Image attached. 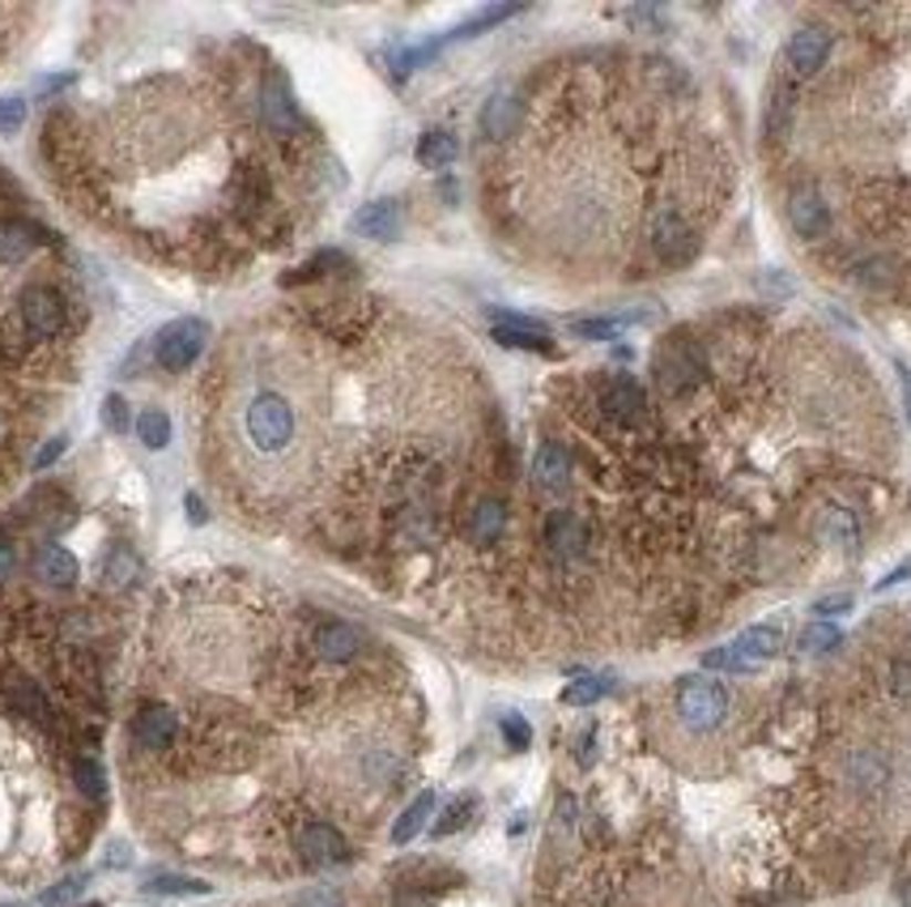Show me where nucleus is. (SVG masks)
I'll return each mask as SVG.
<instances>
[{
    "label": "nucleus",
    "mask_w": 911,
    "mask_h": 907,
    "mask_svg": "<svg viewBox=\"0 0 911 907\" xmlns=\"http://www.w3.org/2000/svg\"><path fill=\"white\" fill-rule=\"evenodd\" d=\"M677 715L691 733H716L728 715V690L707 673H691L677 682Z\"/></svg>",
    "instance_id": "f257e3e1"
},
{
    "label": "nucleus",
    "mask_w": 911,
    "mask_h": 907,
    "mask_svg": "<svg viewBox=\"0 0 911 907\" xmlns=\"http://www.w3.org/2000/svg\"><path fill=\"white\" fill-rule=\"evenodd\" d=\"M779 643H784V631L763 622V627L742 631L733 643L712 648V652L703 657V669H733V673H746V669H758L763 660H772L775 652H779Z\"/></svg>",
    "instance_id": "f03ea898"
},
{
    "label": "nucleus",
    "mask_w": 911,
    "mask_h": 907,
    "mask_svg": "<svg viewBox=\"0 0 911 907\" xmlns=\"http://www.w3.org/2000/svg\"><path fill=\"white\" fill-rule=\"evenodd\" d=\"M248 440L260 452H281L286 443L294 440V410L286 396L277 392H260L248 405Z\"/></svg>",
    "instance_id": "7ed1b4c3"
},
{
    "label": "nucleus",
    "mask_w": 911,
    "mask_h": 907,
    "mask_svg": "<svg viewBox=\"0 0 911 907\" xmlns=\"http://www.w3.org/2000/svg\"><path fill=\"white\" fill-rule=\"evenodd\" d=\"M205 337H209V324H205V320H193V316H184V320L166 324V329L158 332V341H154V350H158V367L170 371V375L188 371L196 358H200V350H205Z\"/></svg>",
    "instance_id": "20e7f679"
},
{
    "label": "nucleus",
    "mask_w": 911,
    "mask_h": 907,
    "mask_svg": "<svg viewBox=\"0 0 911 907\" xmlns=\"http://www.w3.org/2000/svg\"><path fill=\"white\" fill-rule=\"evenodd\" d=\"M652 248L661 251V260H669V265H686L694 256V248H698L694 230L686 226V218H682L673 205H661V209L652 214Z\"/></svg>",
    "instance_id": "39448f33"
},
{
    "label": "nucleus",
    "mask_w": 911,
    "mask_h": 907,
    "mask_svg": "<svg viewBox=\"0 0 911 907\" xmlns=\"http://www.w3.org/2000/svg\"><path fill=\"white\" fill-rule=\"evenodd\" d=\"M18 307H22V320H27L30 337H39V341L55 337V332L64 329V316H69V307H64V299L55 295L52 286H27Z\"/></svg>",
    "instance_id": "423d86ee"
},
{
    "label": "nucleus",
    "mask_w": 911,
    "mask_h": 907,
    "mask_svg": "<svg viewBox=\"0 0 911 907\" xmlns=\"http://www.w3.org/2000/svg\"><path fill=\"white\" fill-rule=\"evenodd\" d=\"M299 856H303L307 869H332L341 860H350V844L345 835L329 823H307L299 835Z\"/></svg>",
    "instance_id": "0eeeda50"
},
{
    "label": "nucleus",
    "mask_w": 911,
    "mask_h": 907,
    "mask_svg": "<svg viewBox=\"0 0 911 907\" xmlns=\"http://www.w3.org/2000/svg\"><path fill=\"white\" fill-rule=\"evenodd\" d=\"M495 341L507 350H537L550 354V329L541 320H528L520 311H495Z\"/></svg>",
    "instance_id": "6e6552de"
},
{
    "label": "nucleus",
    "mask_w": 911,
    "mask_h": 907,
    "mask_svg": "<svg viewBox=\"0 0 911 907\" xmlns=\"http://www.w3.org/2000/svg\"><path fill=\"white\" fill-rule=\"evenodd\" d=\"M350 226H354L359 235H366V239L392 244V239L401 235V226H405V209H401V200L384 196V200H371V205H362Z\"/></svg>",
    "instance_id": "1a4fd4ad"
},
{
    "label": "nucleus",
    "mask_w": 911,
    "mask_h": 907,
    "mask_svg": "<svg viewBox=\"0 0 911 907\" xmlns=\"http://www.w3.org/2000/svg\"><path fill=\"white\" fill-rule=\"evenodd\" d=\"M788 64L797 69V73H818L822 64H827V55H830V34L822 27H801L793 39H788Z\"/></svg>",
    "instance_id": "9d476101"
},
{
    "label": "nucleus",
    "mask_w": 911,
    "mask_h": 907,
    "mask_svg": "<svg viewBox=\"0 0 911 907\" xmlns=\"http://www.w3.org/2000/svg\"><path fill=\"white\" fill-rule=\"evenodd\" d=\"M788 221H793V230H797L801 239H818V235H827L830 214L827 205H822V196L814 193V188H797V193L788 196Z\"/></svg>",
    "instance_id": "9b49d317"
},
{
    "label": "nucleus",
    "mask_w": 911,
    "mask_h": 907,
    "mask_svg": "<svg viewBox=\"0 0 911 907\" xmlns=\"http://www.w3.org/2000/svg\"><path fill=\"white\" fill-rule=\"evenodd\" d=\"M532 482L541 486V491H567V482H571V452L562 447V443H541L537 447V456H532Z\"/></svg>",
    "instance_id": "f8f14e48"
},
{
    "label": "nucleus",
    "mask_w": 911,
    "mask_h": 907,
    "mask_svg": "<svg viewBox=\"0 0 911 907\" xmlns=\"http://www.w3.org/2000/svg\"><path fill=\"white\" fill-rule=\"evenodd\" d=\"M546 546H550L558 558H580L583 546H588V528L576 512H553L546 521Z\"/></svg>",
    "instance_id": "ddd939ff"
},
{
    "label": "nucleus",
    "mask_w": 911,
    "mask_h": 907,
    "mask_svg": "<svg viewBox=\"0 0 911 907\" xmlns=\"http://www.w3.org/2000/svg\"><path fill=\"white\" fill-rule=\"evenodd\" d=\"M133 733H137V742L145 745V750H166L170 738H175V712H170L166 703H149V708H141L137 720H133Z\"/></svg>",
    "instance_id": "4468645a"
},
{
    "label": "nucleus",
    "mask_w": 911,
    "mask_h": 907,
    "mask_svg": "<svg viewBox=\"0 0 911 907\" xmlns=\"http://www.w3.org/2000/svg\"><path fill=\"white\" fill-rule=\"evenodd\" d=\"M260 111H265V124L273 133H290L299 124V111H294V99H290V85L286 78H269L265 94H260Z\"/></svg>",
    "instance_id": "2eb2a0df"
},
{
    "label": "nucleus",
    "mask_w": 911,
    "mask_h": 907,
    "mask_svg": "<svg viewBox=\"0 0 911 907\" xmlns=\"http://www.w3.org/2000/svg\"><path fill=\"white\" fill-rule=\"evenodd\" d=\"M643 410H648V396H643V388L635 380H613L605 388V413L613 422H639Z\"/></svg>",
    "instance_id": "dca6fc26"
},
{
    "label": "nucleus",
    "mask_w": 911,
    "mask_h": 907,
    "mask_svg": "<svg viewBox=\"0 0 911 907\" xmlns=\"http://www.w3.org/2000/svg\"><path fill=\"white\" fill-rule=\"evenodd\" d=\"M359 648H362V635L354 631L350 622H329V627L315 631V652H320L324 660H332V664L350 660Z\"/></svg>",
    "instance_id": "f3484780"
},
{
    "label": "nucleus",
    "mask_w": 911,
    "mask_h": 907,
    "mask_svg": "<svg viewBox=\"0 0 911 907\" xmlns=\"http://www.w3.org/2000/svg\"><path fill=\"white\" fill-rule=\"evenodd\" d=\"M431 814H435V793L426 789V793H417V797L410 801L405 810H401V818L392 823V844H396V848H405L410 839H417Z\"/></svg>",
    "instance_id": "a211bd4d"
},
{
    "label": "nucleus",
    "mask_w": 911,
    "mask_h": 907,
    "mask_svg": "<svg viewBox=\"0 0 911 907\" xmlns=\"http://www.w3.org/2000/svg\"><path fill=\"white\" fill-rule=\"evenodd\" d=\"M34 571H39V579H48L52 588H69L77 579V558L64 546H43L39 558H34Z\"/></svg>",
    "instance_id": "6ab92c4d"
},
{
    "label": "nucleus",
    "mask_w": 911,
    "mask_h": 907,
    "mask_svg": "<svg viewBox=\"0 0 911 907\" xmlns=\"http://www.w3.org/2000/svg\"><path fill=\"white\" fill-rule=\"evenodd\" d=\"M516 120H520V103H516V94H495L490 103H486V111H482V133L486 137H511V128H516Z\"/></svg>",
    "instance_id": "aec40b11"
},
{
    "label": "nucleus",
    "mask_w": 911,
    "mask_h": 907,
    "mask_svg": "<svg viewBox=\"0 0 911 907\" xmlns=\"http://www.w3.org/2000/svg\"><path fill=\"white\" fill-rule=\"evenodd\" d=\"M456 154H460V141L452 137L447 128H431V133H422V141H417V163L431 166V171L452 166L456 163Z\"/></svg>",
    "instance_id": "412c9836"
},
{
    "label": "nucleus",
    "mask_w": 911,
    "mask_h": 907,
    "mask_svg": "<svg viewBox=\"0 0 911 907\" xmlns=\"http://www.w3.org/2000/svg\"><path fill=\"white\" fill-rule=\"evenodd\" d=\"M39 244V230L30 221H0V260L4 265H18L27 260L30 251Z\"/></svg>",
    "instance_id": "4be33fe9"
},
{
    "label": "nucleus",
    "mask_w": 911,
    "mask_h": 907,
    "mask_svg": "<svg viewBox=\"0 0 911 907\" xmlns=\"http://www.w3.org/2000/svg\"><path fill=\"white\" fill-rule=\"evenodd\" d=\"M822 537H827L830 546H839V550L857 554V546H860L857 512H848V507H830L827 516H822Z\"/></svg>",
    "instance_id": "5701e85b"
},
{
    "label": "nucleus",
    "mask_w": 911,
    "mask_h": 907,
    "mask_svg": "<svg viewBox=\"0 0 911 907\" xmlns=\"http://www.w3.org/2000/svg\"><path fill=\"white\" fill-rule=\"evenodd\" d=\"M503 524H507V507L498 503V498H482L477 507H473V542L477 546H490V542H498V533H503Z\"/></svg>",
    "instance_id": "b1692460"
},
{
    "label": "nucleus",
    "mask_w": 911,
    "mask_h": 907,
    "mask_svg": "<svg viewBox=\"0 0 911 907\" xmlns=\"http://www.w3.org/2000/svg\"><path fill=\"white\" fill-rule=\"evenodd\" d=\"M703 375V367L694 362L691 354H669V358H661V384L669 388V392H682V388H691L694 380Z\"/></svg>",
    "instance_id": "393cba45"
},
{
    "label": "nucleus",
    "mask_w": 911,
    "mask_h": 907,
    "mask_svg": "<svg viewBox=\"0 0 911 907\" xmlns=\"http://www.w3.org/2000/svg\"><path fill=\"white\" fill-rule=\"evenodd\" d=\"M137 440L149 447V452H163L170 443V418L163 410H145L137 413Z\"/></svg>",
    "instance_id": "a878e982"
},
{
    "label": "nucleus",
    "mask_w": 911,
    "mask_h": 907,
    "mask_svg": "<svg viewBox=\"0 0 911 907\" xmlns=\"http://www.w3.org/2000/svg\"><path fill=\"white\" fill-rule=\"evenodd\" d=\"M635 316H597V320H571V332L583 337V341H618V332L627 329Z\"/></svg>",
    "instance_id": "bb28decb"
},
{
    "label": "nucleus",
    "mask_w": 911,
    "mask_h": 907,
    "mask_svg": "<svg viewBox=\"0 0 911 907\" xmlns=\"http://www.w3.org/2000/svg\"><path fill=\"white\" fill-rule=\"evenodd\" d=\"M214 886L200 878H184V874H158L145 882V895H209Z\"/></svg>",
    "instance_id": "cd10ccee"
},
{
    "label": "nucleus",
    "mask_w": 911,
    "mask_h": 907,
    "mask_svg": "<svg viewBox=\"0 0 911 907\" xmlns=\"http://www.w3.org/2000/svg\"><path fill=\"white\" fill-rule=\"evenodd\" d=\"M137 554L128 550V546H115L107 558V567H103V579H107L111 588H128L133 579H137Z\"/></svg>",
    "instance_id": "c85d7f7f"
},
{
    "label": "nucleus",
    "mask_w": 911,
    "mask_h": 907,
    "mask_svg": "<svg viewBox=\"0 0 911 907\" xmlns=\"http://www.w3.org/2000/svg\"><path fill=\"white\" fill-rule=\"evenodd\" d=\"M609 687H613L609 678H576L571 687L562 690V703H567V708H588V703H597L601 694H609Z\"/></svg>",
    "instance_id": "c756f323"
},
{
    "label": "nucleus",
    "mask_w": 911,
    "mask_h": 907,
    "mask_svg": "<svg viewBox=\"0 0 911 907\" xmlns=\"http://www.w3.org/2000/svg\"><path fill=\"white\" fill-rule=\"evenodd\" d=\"M839 627L835 622H809L801 631V652H809V657H818V652H830V648H839Z\"/></svg>",
    "instance_id": "7c9ffc66"
},
{
    "label": "nucleus",
    "mask_w": 911,
    "mask_h": 907,
    "mask_svg": "<svg viewBox=\"0 0 911 907\" xmlns=\"http://www.w3.org/2000/svg\"><path fill=\"white\" fill-rule=\"evenodd\" d=\"M85 882H90V874H69V878H60L55 886H48L43 895H39V907H64L73 904L77 895L85 890Z\"/></svg>",
    "instance_id": "2f4dec72"
},
{
    "label": "nucleus",
    "mask_w": 911,
    "mask_h": 907,
    "mask_svg": "<svg viewBox=\"0 0 911 907\" xmlns=\"http://www.w3.org/2000/svg\"><path fill=\"white\" fill-rule=\"evenodd\" d=\"M73 780H77V789L90 801H103V793H107V775H103V767L94 759H77L73 763Z\"/></svg>",
    "instance_id": "473e14b6"
},
{
    "label": "nucleus",
    "mask_w": 911,
    "mask_h": 907,
    "mask_svg": "<svg viewBox=\"0 0 911 907\" xmlns=\"http://www.w3.org/2000/svg\"><path fill=\"white\" fill-rule=\"evenodd\" d=\"M788 115H793V90L779 85L767 103V137H784L788 133Z\"/></svg>",
    "instance_id": "72a5a7b5"
},
{
    "label": "nucleus",
    "mask_w": 911,
    "mask_h": 907,
    "mask_svg": "<svg viewBox=\"0 0 911 907\" xmlns=\"http://www.w3.org/2000/svg\"><path fill=\"white\" fill-rule=\"evenodd\" d=\"M13 703H18V708L30 715V720H39V724H48V720H52V708H48L43 690L30 687V682H18V687H13Z\"/></svg>",
    "instance_id": "f704fd0d"
},
{
    "label": "nucleus",
    "mask_w": 911,
    "mask_h": 907,
    "mask_svg": "<svg viewBox=\"0 0 911 907\" xmlns=\"http://www.w3.org/2000/svg\"><path fill=\"white\" fill-rule=\"evenodd\" d=\"M473 810H477V805H473V797L452 801V805L443 810V818L435 823V839H443V835H456V831H460V826L473 818Z\"/></svg>",
    "instance_id": "c9c22d12"
},
{
    "label": "nucleus",
    "mask_w": 911,
    "mask_h": 907,
    "mask_svg": "<svg viewBox=\"0 0 911 907\" xmlns=\"http://www.w3.org/2000/svg\"><path fill=\"white\" fill-rule=\"evenodd\" d=\"M103 422H107V431H115V435H124L128 431V401L120 396V392H111L107 401H103Z\"/></svg>",
    "instance_id": "e433bc0d"
},
{
    "label": "nucleus",
    "mask_w": 911,
    "mask_h": 907,
    "mask_svg": "<svg viewBox=\"0 0 911 907\" xmlns=\"http://www.w3.org/2000/svg\"><path fill=\"white\" fill-rule=\"evenodd\" d=\"M27 124V103L18 94H4L0 99V133H18Z\"/></svg>",
    "instance_id": "4c0bfd02"
},
{
    "label": "nucleus",
    "mask_w": 911,
    "mask_h": 907,
    "mask_svg": "<svg viewBox=\"0 0 911 907\" xmlns=\"http://www.w3.org/2000/svg\"><path fill=\"white\" fill-rule=\"evenodd\" d=\"M503 738H507L511 750H528V745H532V729H528L525 715H516V712L503 715Z\"/></svg>",
    "instance_id": "58836bf2"
},
{
    "label": "nucleus",
    "mask_w": 911,
    "mask_h": 907,
    "mask_svg": "<svg viewBox=\"0 0 911 907\" xmlns=\"http://www.w3.org/2000/svg\"><path fill=\"white\" fill-rule=\"evenodd\" d=\"M294 907H345V899H341V890H332V886H311V890H303V895L294 899Z\"/></svg>",
    "instance_id": "ea45409f"
},
{
    "label": "nucleus",
    "mask_w": 911,
    "mask_h": 907,
    "mask_svg": "<svg viewBox=\"0 0 911 907\" xmlns=\"http://www.w3.org/2000/svg\"><path fill=\"white\" fill-rule=\"evenodd\" d=\"M848 609H852V597H848V592H830V597H822V601H814L818 622H827V618H835V614H848Z\"/></svg>",
    "instance_id": "a19ab883"
},
{
    "label": "nucleus",
    "mask_w": 911,
    "mask_h": 907,
    "mask_svg": "<svg viewBox=\"0 0 911 907\" xmlns=\"http://www.w3.org/2000/svg\"><path fill=\"white\" fill-rule=\"evenodd\" d=\"M64 447H69V440L64 435H55V440H48L43 447H39V456H34V468H52L60 456H64Z\"/></svg>",
    "instance_id": "79ce46f5"
},
{
    "label": "nucleus",
    "mask_w": 911,
    "mask_h": 907,
    "mask_svg": "<svg viewBox=\"0 0 911 907\" xmlns=\"http://www.w3.org/2000/svg\"><path fill=\"white\" fill-rule=\"evenodd\" d=\"M894 694H911V664H894Z\"/></svg>",
    "instance_id": "37998d69"
},
{
    "label": "nucleus",
    "mask_w": 911,
    "mask_h": 907,
    "mask_svg": "<svg viewBox=\"0 0 911 907\" xmlns=\"http://www.w3.org/2000/svg\"><path fill=\"white\" fill-rule=\"evenodd\" d=\"M13 563H18V558H13V546H4V542H0V579L13 576Z\"/></svg>",
    "instance_id": "c03bdc74"
},
{
    "label": "nucleus",
    "mask_w": 911,
    "mask_h": 907,
    "mask_svg": "<svg viewBox=\"0 0 911 907\" xmlns=\"http://www.w3.org/2000/svg\"><path fill=\"white\" fill-rule=\"evenodd\" d=\"M184 507H188V521H193V524H205V503H200V498L188 495V498H184Z\"/></svg>",
    "instance_id": "a18cd8bd"
},
{
    "label": "nucleus",
    "mask_w": 911,
    "mask_h": 907,
    "mask_svg": "<svg viewBox=\"0 0 911 907\" xmlns=\"http://www.w3.org/2000/svg\"><path fill=\"white\" fill-rule=\"evenodd\" d=\"M69 82H73V78H43V82H39V90H43V94H52V90H64Z\"/></svg>",
    "instance_id": "49530a36"
},
{
    "label": "nucleus",
    "mask_w": 911,
    "mask_h": 907,
    "mask_svg": "<svg viewBox=\"0 0 911 907\" xmlns=\"http://www.w3.org/2000/svg\"><path fill=\"white\" fill-rule=\"evenodd\" d=\"M908 576H911V563H903V567H899V571H890V576H886L878 588H890V584H899V579H908Z\"/></svg>",
    "instance_id": "de8ad7c7"
},
{
    "label": "nucleus",
    "mask_w": 911,
    "mask_h": 907,
    "mask_svg": "<svg viewBox=\"0 0 911 907\" xmlns=\"http://www.w3.org/2000/svg\"><path fill=\"white\" fill-rule=\"evenodd\" d=\"M396 907H426V899H422V895H401Z\"/></svg>",
    "instance_id": "09e8293b"
},
{
    "label": "nucleus",
    "mask_w": 911,
    "mask_h": 907,
    "mask_svg": "<svg viewBox=\"0 0 911 907\" xmlns=\"http://www.w3.org/2000/svg\"><path fill=\"white\" fill-rule=\"evenodd\" d=\"M124 860H128V853H124V844H115V848H111V856H107V865H124Z\"/></svg>",
    "instance_id": "8fccbe9b"
},
{
    "label": "nucleus",
    "mask_w": 911,
    "mask_h": 907,
    "mask_svg": "<svg viewBox=\"0 0 911 907\" xmlns=\"http://www.w3.org/2000/svg\"><path fill=\"white\" fill-rule=\"evenodd\" d=\"M899 375H903V396H908V418H911V371H908V367H903Z\"/></svg>",
    "instance_id": "3c124183"
},
{
    "label": "nucleus",
    "mask_w": 911,
    "mask_h": 907,
    "mask_svg": "<svg viewBox=\"0 0 911 907\" xmlns=\"http://www.w3.org/2000/svg\"><path fill=\"white\" fill-rule=\"evenodd\" d=\"M908 904H911V886H908Z\"/></svg>",
    "instance_id": "603ef678"
},
{
    "label": "nucleus",
    "mask_w": 911,
    "mask_h": 907,
    "mask_svg": "<svg viewBox=\"0 0 911 907\" xmlns=\"http://www.w3.org/2000/svg\"><path fill=\"white\" fill-rule=\"evenodd\" d=\"M90 907H99V904H90Z\"/></svg>",
    "instance_id": "864d4df0"
}]
</instances>
